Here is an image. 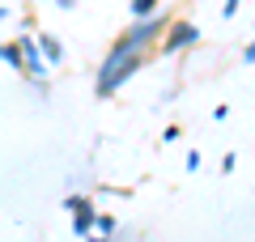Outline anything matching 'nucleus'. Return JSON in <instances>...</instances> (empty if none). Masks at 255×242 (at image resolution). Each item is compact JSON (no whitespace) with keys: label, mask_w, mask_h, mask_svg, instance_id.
I'll return each mask as SVG.
<instances>
[{"label":"nucleus","mask_w":255,"mask_h":242,"mask_svg":"<svg viewBox=\"0 0 255 242\" xmlns=\"http://www.w3.org/2000/svg\"><path fill=\"white\" fill-rule=\"evenodd\" d=\"M157 34H166V21L162 17H149V21H136L128 34L115 38V47L107 51V60H102V68H98V81H94L98 98H111V94H115L119 85L145 64V55H149V47H153Z\"/></svg>","instance_id":"obj_1"},{"label":"nucleus","mask_w":255,"mask_h":242,"mask_svg":"<svg viewBox=\"0 0 255 242\" xmlns=\"http://www.w3.org/2000/svg\"><path fill=\"white\" fill-rule=\"evenodd\" d=\"M196 38H200V30L191 26V21H170V30H166V38H162L157 47L170 55V51H183V47H191Z\"/></svg>","instance_id":"obj_2"},{"label":"nucleus","mask_w":255,"mask_h":242,"mask_svg":"<svg viewBox=\"0 0 255 242\" xmlns=\"http://www.w3.org/2000/svg\"><path fill=\"white\" fill-rule=\"evenodd\" d=\"M17 47H21V55H26V77H38V81H43V77H47V64H43V55H38L34 38H17Z\"/></svg>","instance_id":"obj_3"},{"label":"nucleus","mask_w":255,"mask_h":242,"mask_svg":"<svg viewBox=\"0 0 255 242\" xmlns=\"http://www.w3.org/2000/svg\"><path fill=\"white\" fill-rule=\"evenodd\" d=\"M64 208H68L73 217H81V213H98V208L90 204V196H68V200H64Z\"/></svg>","instance_id":"obj_4"},{"label":"nucleus","mask_w":255,"mask_h":242,"mask_svg":"<svg viewBox=\"0 0 255 242\" xmlns=\"http://www.w3.org/2000/svg\"><path fill=\"white\" fill-rule=\"evenodd\" d=\"M38 47H43V51H47V60H51V64H60V60H64V47H60V38L43 34V38H38Z\"/></svg>","instance_id":"obj_5"},{"label":"nucleus","mask_w":255,"mask_h":242,"mask_svg":"<svg viewBox=\"0 0 255 242\" xmlns=\"http://www.w3.org/2000/svg\"><path fill=\"white\" fill-rule=\"evenodd\" d=\"M94 221H98V213H81V217H73V234H77V238H90Z\"/></svg>","instance_id":"obj_6"},{"label":"nucleus","mask_w":255,"mask_h":242,"mask_svg":"<svg viewBox=\"0 0 255 242\" xmlns=\"http://www.w3.org/2000/svg\"><path fill=\"white\" fill-rule=\"evenodd\" d=\"M132 17H140V21L157 17V0H132Z\"/></svg>","instance_id":"obj_7"},{"label":"nucleus","mask_w":255,"mask_h":242,"mask_svg":"<svg viewBox=\"0 0 255 242\" xmlns=\"http://www.w3.org/2000/svg\"><path fill=\"white\" fill-rule=\"evenodd\" d=\"M94 230H98V234H107V238H111V230H115V217H111V213H98Z\"/></svg>","instance_id":"obj_8"},{"label":"nucleus","mask_w":255,"mask_h":242,"mask_svg":"<svg viewBox=\"0 0 255 242\" xmlns=\"http://www.w3.org/2000/svg\"><path fill=\"white\" fill-rule=\"evenodd\" d=\"M238 13V0H226V4H221V17H234Z\"/></svg>","instance_id":"obj_9"},{"label":"nucleus","mask_w":255,"mask_h":242,"mask_svg":"<svg viewBox=\"0 0 255 242\" xmlns=\"http://www.w3.org/2000/svg\"><path fill=\"white\" fill-rule=\"evenodd\" d=\"M243 60H247V64H255V43H247V51H243Z\"/></svg>","instance_id":"obj_10"},{"label":"nucleus","mask_w":255,"mask_h":242,"mask_svg":"<svg viewBox=\"0 0 255 242\" xmlns=\"http://www.w3.org/2000/svg\"><path fill=\"white\" fill-rule=\"evenodd\" d=\"M90 242H111V238H107V234H94V238H90Z\"/></svg>","instance_id":"obj_11"}]
</instances>
